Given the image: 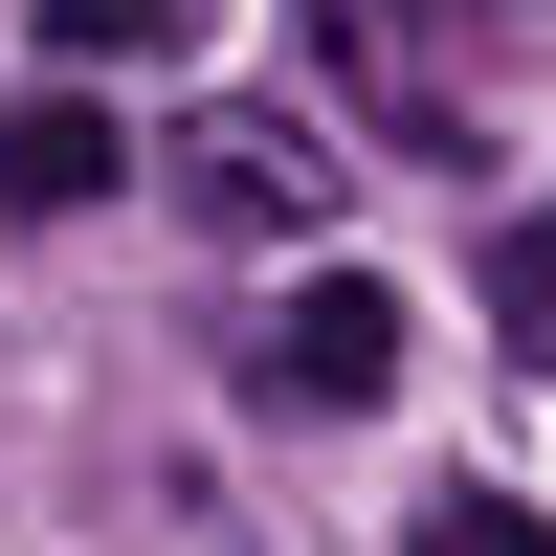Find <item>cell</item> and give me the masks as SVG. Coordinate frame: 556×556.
Listing matches in <instances>:
<instances>
[{
    "label": "cell",
    "instance_id": "cell-4",
    "mask_svg": "<svg viewBox=\"0 0 556 556\" xmlns=\"http://www.w3.org/2000/svg\"><path fill=\"white\" fill-rule=\"evenodd\" d=\"M134 178V134L89 112V89H23V112H0V223H67V201H112Z\"/></svg>",
    "mask_w": 556,
    "mask_h": 556
},
{
    "label": "cell",
    "instance_id": "cell-5",
    "mask_svg": "<svg viewBox=\"0 0 556 556\" xmlns=\"http://www.w3.org/2000/svg\"><path fill=\"white\" fill-rule=\"evenodd\" d=\"M23 23H45V67H178V45H201V0H23Z\"/></svg>",
    "mask_w": 556,
    "mask_h": 556
},
{
    "label": "cell",
    "instance_id": "cell-2",
    "mask_svg": "<svg viewBox=\"0 0 556 556\" xmlns=\"http://www.w3.org/2000/svg\"><path fill=\"white\" fill-rule=\"evenodd\" d=\"M178 201H201L223 245H312V223H334V134L312 112H201L178 134Z\"/></svg>",
    "mask_w": 556,
    "mask_h": 556
},
{
    "label": "cell",
    "instance_id": "cell-1",
    "mask_svg": "<svg viewBox=\"0 0 556 556\" xmlns=\"http://www.w3.org/2000/svg\"><path fill=\"white\" fill-rule=\"evenodd\" d=\"M401 334H424V312H401L379 267H312V290L245 334V379L290 401V424H356V401H401Z\"/></svg>",
    "mask_w": 556,
    "mask_h": 556
},
{
    "label": "cell",
    "instance_id": "cell-6",
    "mask_svg": "<svg viewBox=\"0 0 556 556\" xmlns=\"http://www.w3.org/2000/svg\"><path fill=\"white\" fill-rule=\"evenodd\" d=\"M490 334H513V356H556V201L490 245Z\"/></svg>",
    "mask_w": 556,
    "mask_h": 556
},
{
    "label": "cell",
    "instance_id": "cell-3",
    "mask_svg": "<svg viewBox=\"0 0 556 556\" xmlns=\"http://www.w3.org/2000/svg\"><path fill=\"white\" fill-rule=\"evenodd\" d=\"M312 45H334V67H356V112H379L401 156H424V134H445V0H312Z\"/></svg>",
    "mask_w": 556,
    "mask_h": 556
},
{
    "label": "cell",
    "instance_id": "cell-7",
    "mask_svg": "<svg viewBox=\"0 0 556 556\" xmlns=\"http://www.w3.org/2000/svg\"><path fill=\"white\" fill-rule=\"evenodd\" d=\"M424 556H556V534L513 513V490H424Z\"/></svg>",
    "mask_w": 556,
    "mask_h": 556
}]
</instances>
